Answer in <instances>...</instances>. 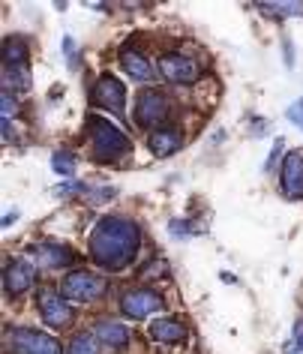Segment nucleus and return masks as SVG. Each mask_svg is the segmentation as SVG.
<instances>
[{
    "label": "nucleus",
    "mask_w": 303,
    "mask_h": 354,
    "mask_svg": "<svg viewBox=\"0 0 303 354\" xmlns=\"http://www.w3.org/2000/svg\"><path fill=\"white\" fill-rule=\"evenodd\" d=\"M141 228L132 219L105 216L91 234V259L102 270H123L138 255Z\"/></svg>",
    "instance_id": "obj_1"
},
{
    "label": "nucleus",
    "mask_w": 303,
    "mask_h": 354,
    "mask_svg": "<svg viewBox=\"0 0 303 354\" xmlns=\"http://www.w3.org/2000/svg\"><path fill=\"white\" fill-rule=\"evenodd\" d=\"M87 132H91V150H93V159L100 162H111L123 153H129V138L123 136L120 127H114L111 120H102V118H87Z\"/></svg>",
    "instance_id": "obj_2"
},
{
    "label": "nucleus",
    "mask_w": 303,
    "mask_h": 354,
    "mask_svg": "<svg viewBox=\"0 0 303 354\" xmlns=\"http://www.w3.org/2000/svg\"><path fill=\"white\" fill-rule=\"evenodd\" d=\"M105 291V279L100 273H91V270H75L69 273L60 286V297L66 300H96Z\"/></svg>",
    "instance_id": "obj_3"
},
{
    "label": "nucleus",
    "mask_w": 303,
    "mask_h": 354,
    "mask_svg": "<svg viewBox=\"0 0 303 354\" xmlns=\"http://www.w3.org/2000/svg\"><path fill=\"white\" fill-rule=\"evenodd\" d=\"M172 118V105L159 91H145L138 93L136 102V120L141 127H163V123Z\"/></svg>",
    "instance_id": "obj_4"
},
{
    "label": "nucleus",
    "mask_w": 303,
    "mask_h": 354,
    "mask_svg": "<svg viewBox=\"0 0 303 354\" xmlns=\"http://www.w3.org/2000/svg\"><path fill=\"white\" fill-rule=\"evenodd\" d=\"M12 351L15 354H64L57 339H51V336L33 330V327H19V330H12Z\"/></svg>",
    "instance_id": "obj_5"
},
{
    "label": "nucleus",
    "mask_w": 303,
    "mask_h": 354,
    "mask_svg": "<svg viewBox=\"0 0 303 354\" xmlns=\"http://www.w3.org/2000/svg\"><path fill=\"white\" fill-rule=\"evenodd\" d=\"M163 306V297L156 295V291H150V288H132L127 291V295L120 297V309H123V315L127 318H145L150 313H156V309Z\"/></svg>",
    "instance_id": "obj_6"
},
{
    "label": "nucleus",
    "mask_w": 303,
    "mask_h": 354,
    "mask_svg": "<svg viewBox=\"0 0 303 354\" xmlns=\"http://www.w3.org/2000/svg\"><path fill=\"white\" fill-rule=\"evenodd\" d=\"M93 102L105 111L123 114V105H127V87H123L114 75H102L93 87Z\"/></svg>",
    "instance_id": "obj_7"
},
{
    "label": "nucleus",
    "mask_w": 303,
    "mask_h": 354,
    "mask_svg": "<svg viewBox=\"0 0 303 354\" xmlns=\"http://www.w3.org/2000/svg\"><path fill=\"white\" fill-rule=\"evenodd\" d=\"M37 304H39L42 322H46L48 327H66L69 322H73V309H69V304H64V297H57L51 288L39 291Z\"/></svg>",
    "instance_id": "obj_8"
},
{
    "label": "nucleus",
    "mask_w": 303,
    "mask_h": 354,
    "mask_svg": "<svg viewBox=\"0 0 303 354\" xmlns=\"http://www.w3.org/2000/svg\"><path fill=\"white\" fill-rule=\"evenodd\" d=\"M159 73L174 84H190L199 78V64L183 55H163L159 57Z\"/></svg>",
    "instance_id": "obj_9"
},
{
    "label": "nucleus",
    "mask_w": 303,
    "mask_h": 354,
    "mask_svg": "<svg viewBox=\"0 0 303 354\" xmlns=\"http://www.w3.org/2000/svg\"><path fill=\"white\" fill-rule=\"evenodd\" d=\"M282 196L303 198V150H291L282 162Z\"/></svg>",
    "instance_id": "obj_10"
},
{
    "label": "nucleus",
    "mask_w": 303,
    "mask_h": 354,
    "mask_svg": "<svg viewBox=\"0 0 303 354\" xmlns=\"http://www.w3.org/2000/svg\"><path fill=\"white\" fill-rule=\"evenodd\" d=\"M33 279H37V273H33L30 264L12 261L10 268H6V273H3V288H6V295L10 297H19L33 286Z\"/></svg>",
    "instance_id": "obj_11"
},
{
    "label": "nucleus",
    "mask_w": 303,
    "mask_h": 354,
    "mask_svg": "<svg viewBox=\"0 0 303 354\" xmlns=\"http://www.w3.org/2000/svg\"><path fill=\"white\" fill-rule=\"evenodd\" d=\"M33 255H37V261L42 268H64V264L75 259L73 250L64 243H39V246H33Z\"/></svg>",
    "instance_id": "obj_12"
},
{
    "label": "nucleus",
    "mask_w": 303,
    "mask_h": 354,
    "mask_svg": "<svg viewBox=\"0 0 303 354\" xmlns=\"http://www.w3.org/2000/svg\"><path fill=\"white\" fill-rule=\"evenodd\" d=\"M147 145H150V150H154V156H172V153L181 150L183 136L177 129H156Z\"/></svg>",
    "instance_id": "obj_13"
},
{
    "label": "nucleus",
    "mask_w": 303,
    "mask_h": 354,
    "mask_svg": "<svg viewBox=\"0 0 303 354\" xmlns=\"http://www.w3.org/2000/svg\"><path fill=\"white\" fill-rule=\"evenodd\" d=\"M96 339L111 345V348H127L129 345V327L120 322H100L96 324Z\"/></svg>",
    "instance_id": "obj_14"
},
{
    "label": "nucleus",
    "mask_w": 303,
    "mask_h": 354,
    "mask_svg": "<svg viewBox=\"0 0 303 354\" xmlns=\"http://www.w3.org/2000/svg\"><path fill=\"white\" fill-rule=\"evenodd\" d=\"M120 66L127 69V75H132L136 82H147L154 75V66L147 64V57L141 51H132V48H123L120 51Z\"/></svg>",
    "instance_id": "obj_15"
},
{
    "label": "nucleus",
    "mask_w": 303,
    "mask_h": 354,
    "mask_svg": "<svg viewBox=\"0 0 303 354\" xmlns=\"http://www.w3.org/2000/svg\"><path fill=\"white\" fill-rule=\"evenodd\" d=\"M150 336H154L156 342H181L186 336V327L177 322V318H156V322L150 324Z\"/></svg>",
    "instance_id": "obj_16"
},
{
    "label": "nucleus",
    "mask_w": 303,
    "mask_h": 354,
    "mask_svg": "<svg viewBox=\"0 0 303 354\" xmlns=\"http://www.w3.org/2000/svg\"><path fill=\"white\" fill-rule=\"evenodd\" d=\"M3 64L6 69H24V64H28V42H24L21 37H10L3 42Z\"/></svg>",
    "instance_id": "obj_17"
},
{
    "label": "nucleus",
    "mask_w": 303,
    "mask_h": 354,
    "mask_svg": "<svg viewBox=\"0 0 303 354\" xmlns=\"http://www.w3.org/2000/svg\"><path fill=\"white\" fill-rule=\"evenodd\" d=\"M66 354H96V342H93V336L78 333L75 339L66 345Z\"/></svg>",
    "instance_id": "obj_18"
},
{
    "label": "nucleus",
    "mask_w": 303,
    "mask_h": 354,
    "mask_svg": "<svg viewBox=\"0 0 303 354\" xmlns=\"http://www.w3.org/2000/svg\"><path fill=\"white\" fill-rule=\"evenodd\" d=\"M261 12H276V15H294V12H303V3H258Z\"/></svg>",
    "instance_id": "obj_19"
},
{
    "label": "nucleus",
    "mask_w": 303,
    "mask_h": 354,
    "mask_svg": "<svg viewBox=\"0 0 303 354\" xmlns=\"http://www.w3.org/2000/svg\"><path fill=\"white\" fill-rule=\"evenodd\" d=\"M51 168H55L57 174H73L75 162H73V156H69V153H55V156H51Z\"/></svg>",
    "instance_id": "obj_20"
},
{
    "label": "nucleus",
    "mask_w": 303,
    "mask_h": 354,
    "mask_svg": "<svg viewBox=\"0 0 303 354\" xmlns=\"http://www.w3.org/2000/svg\"><path fill=\"white\" fill-rule=\"evenodd\" d=\"M285 114H288V120L294 123V127H300V129H303V100L291 102V105H288V111H285Z\"/></svg>",
    "instance_id": "obj_21"
},
{
    "label": "nucleus",
    "mask_w": 303,
    "mask_h": 354,
    "mask_svg": "<svg viewBox=\"0 0 303 354\" xmlns=\"http://www.w3.org/2000/svg\"><path fill=\"white\" fill-rule=\"evenodd\" d=\"M12 96H10V91H3V120H10L12 118Z\"/></svg>",
    "instance_id": "obj_22"
},
{
    "label": "nucleus",
    "mask_w": 303,
    "mask_h": 354,
    "mask_svg": "<svg viewBox=\"0 0 303 354\" xmlns=\"http://www.w3.org/2000/svg\"><path fill=\"white\" fill-rule=\"evenodd\" d=\"M294 342L303 348V322H297V327H294Z\"/></svg>",
    "instance_id": "obj_23"
}]
</instances>
